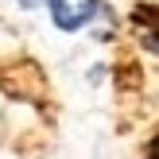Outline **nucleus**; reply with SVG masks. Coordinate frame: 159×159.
<instances>
[{
  "label": "nucleus",
  "instance_id": "obj_1",
  "mask_svg": "<svg viewBox=\"0 0 159 159\" xmlns=\"http://www.w3.org/2000/svg\"><path fill=\"white\" fill-rule=\"evenodd\" d=\"M97 12V0H51V20L62 31H78L82 23L93 20Z\"/></svg>",
  "mask_w": 159,
  "mask_h": 159
},
{
  "label": "nucleus",
  "instance_id": "obj_2",
  "mask_svg": "<svg viewBox=\"0 0 159 159\" xmlns=\"http://www.w3.org/2000/svg\"><path fill=\"white\" fill-rule=\"evenodd\" d=\"M20 4H23V8H39L43 0H20Z\"/></svg>",
  "mask_w": 159,
  "mask_h": 159
}]
</instances>
